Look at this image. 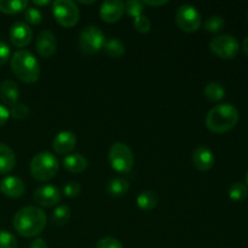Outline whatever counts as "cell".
Here are the masks:
<instances>
[{
  "mask_svg": "<svg viewBox=\"0 0 248 248\" xmlns=\"http://www.w3.org/2000/svg\"><path fill=\"white\" fill-rule=\"evenodd\" d=\"M46 227V215L41 208L27 206L17 211L14 217V228L21 236L35 237L44 232Z\"/></svg>",
  "mask_w": 248,
  "mask_h": 248,
  "instance_id": "obj_1",
  "label": "cell"
},
{
  "mask_svg": "<svg viewBox=\"0 0 248 248\" xmlns=\"http://www.w3.org/2000/svg\"><path fill=\"white\" fill-rule=\"evenodd\" d=\"M239 110L230 103L213 107L206 116V126L211 132L224 133L232 130L239 123Z\"/></svg>",
  "mask_w": 248,
  "mask_h": 248,
  "instance_id": "obj_2",
  "label": "cell"
},
{
  "mask_svg": "<svg viewBox=\"0 0 248 248\" xmlns=\"http://www.w3.org/2000/svg\"><path fill=\"white\" fill-rule=\"evenodd\" d=\"M10 65L14 74L21 81L33 84L40 77V64L35 56L28 50H18L12 55Z\"/></svg>",
  "mask_w": 248,
  "mask_h": 248,
  "instance_id": "obj_3",
  "label": "cell"
},
{
  "mask_svg": "<svg viewBox=\"0 0 248 248\" xmlns=\"http://www.w3.org/2000/svg\"><path fill=\"white\" fill-rule=\"evenodd\" d=\"M60 169L57 157L50 152H41L31 160L29 171L31 177L39 182H46L53 178Z\"/></svg>",
  "mask_w": 248,
  "mask_h": 248,
  "instance_id": "obj_4",
  "label": "cell"
},
{
  "mask_svg": "<svg viewBox=\"0 0 248 248\" xmlns=\"http://www.w3.org/2000/svg\"><path fill=\"white\" fill-rule=\"evenodd\" d=\"M109 164L111 169L119 173H128L135 165V156L131 148L126 143L116 142L108 153Z\"/></svg>",
  "mask_w": 248,
  "mask_h": 248,
  "instance_id": "obj_5",
  "label": "cell"
},
{
  "mask_svg": "<svg viewBox=\"0 0 248 248\" xmlns=\"http://www.w3.org/2000/svg\"><path fill=\"white\" fill-rule=\"evenodd\" d=\"M52 14L56 21L65 28H72L79 21V7L70 0H56L51 2Z\"/></svg>",
  "mask_w": 248,
  "mask_h": 248,
  "instance_id": "obj_6",
  "label": "cell"
},
{
  "mask_svg": "<svg viewBox=\"0 0 248 248\" xmlns=\"http://www.w3.org/2000/svg\"><path fill=\"white\" fill-rule=\"evenodd\" d=\"M106 38L98 27L87 26L79 35V47L85 55H94L103 48Z\"/></svg>",
  "mask_w": 248,
  "mask_h": 248,
  "instance_id": "obj_7",
  "label": "cell"
},
{
  "mask_svg": "<svg viewBox=\"0 0 248 248\" xmlns=\"http://www.w3.org/2000/svg\"><path fill=\"white\" fill-rule=\"evenodd\" d=\"M208 47L211 52L217 57L223 60H232L239 53L240 44L235 36L222 34L213 38L208 44Z\"/></svg>",
  "mask_w": 248,
  "mask_h": 248,
  "instance_id": "obj_8",
  "label": "cell"
},
{
  "mask_svg": "<svg viewBox=\"0 0 248 248\" xmlns=\"http://www.w3.org/2000/svg\"><path fill=\"white\" fill-rule=\"evenodd\" d=\"M176 22L183 31L194 33L201 26V15L195 6L190 4H184L177 9Z\"/></svg>",
  "mask_w": 248,
  "mask_h": 248,
  "instance_id": "obj_9",
  "label": "cell"
},
{
  "mask_svg": "<svg viewBox=\"0 0 248 248\" xmlns=\"http://www.w3.org/2000/svg\"><path fill=\"white\" fill-rule=\"evenodd\" d=\"M33 199L39 206L51 207L60 202L62 199V194H61L60 189L56 188L55 186L46 184V186H40L39 188H36V190L34 191Z\"/></svg>",
  "mask_w": 248,
  "mask_h": 248,
  "instance_id": "obj_10",
  "label": "cell"
},
{
  "mask_svg": "<svg viewBox=\"0 0 248 248\" xmlns=\"http://www.w3.org/2000/svg\"><path fill=\"white\" fill-rule=\"evenodd\" d=\"M10 40L17 47H24V46L29 45L33 39V31H31V26L27 24L26 22H15L10 28Z\"/></svg>",
  "mask_w": 248,
  "mask_h": 248,
  "instance_id": "obj_11",
  "label": "cell"
},
{
  "mask_svg": "<svg viewBox=\"0 0 248 248\" xmlns=\"http://www.w3.org/2000/svg\"><path fill=\"white\" fill-rule=\"evenodd\" d=\"M125 12V2L120 0H106L101 4L99 16L107 23H115Z\"/></svg>",
  "mask_w": 248,
  "mask_h": 248,
  "instance_id": "obj_12",
  "label": "cell"
},
{
  "mask_svg": "<svg viewBox=\"0 0 248 248\" xmlns=\"http://www.w3.org/2000/svg\"><path fill=\"white\" fill-rule=\"evenodd\" d=\"M36 52L41 57L48 58L55 55L56 48H57V40L52 31H43L38 34L35 41Z\"/></svg>",
  "mask_w": 248,
  "mask_h": 248,
  "instance_id": "obj_13",
  "label": "cell"
},
{
  "mask_svg": "<svg viewBox=\"0 0 248 248\" xmlns=\"http://www.w3.org/2000/svg\"><path fill=\"white\" fill-rule=\"evenodd\" d=\"M77 145V135L72 131H62L57 133L53 138L52 147L55 152L60 155H69L72 154L73 150L75 149Z\"/></svg>",
  "mask_w": 248,
  "mask_h": 248,
  "instance_id": "obj_14",
  "label": "cell"
},
{
  "mask_svg": "<svg viewBox=\"0 0 248 248\" xmlns=\"http://www.w3.org/2000/svg\"><path fill=\"white\" fill-rule=\"evenodd\" d=\"M191 161L199 171L206 172L215 165V154L207 147H198L191 155Z\"/></svg>",
  "mask_w": 248,
  "mask_h": 248,
  "instance_id": "obj_15",
  "label": "cell"
},
{
  "mask_svg": "<svg viewBox=\"0 0 248 248\" xmlns=\"http://www.w3.org/2000/svg\"><path fill=\"white\" fill-rule=\"evenodd\" d=\"M0 190L9 198H21L26 191V186L21 178L15 176H7L0 182Z\"/></svg>",
  "mask_w": 248,
  "mask_h": 248,
  "instance_id": "obj_16",
  "label": "cell"
},
{
  "mask_svg": "<svg viewBox=\"0 0 248 248\" xmlns=\"http://www.w3.org/2000/svg\"><path fill=\"white\" fill-rule=\"evenodd\" d=\"M19 97L18 85L14 80H4L0 84V99L7 106L12 107L17 103Z\"/></svg>",
  "mask_w": 248,
  "mask_h": 248,
  "instance_id": "obj_17",
  "label": "cell"
},
{
  "mask_svg": "<svg viewBox=\"0 0 248 248\" xmlns=\"http://www.w3.org/2000/svg\"><path fill=\"white\" fill-rule=\"evenodd\" d=\"M87 159L79 153H72L63 159V167L72 173H81L87 169Z\"/></svg>",
  "mask_w": 248,
  "mask_h": 248,
  "instance_id": "obj_18",
  "label": "cell"
},
{
  "mask_svg": "<svg viewBox=\"0 0 248 248\" xmlns=\"http://www.w3.org/2000/svg\"><path fill=\"white\" fill-rule=\"evenodd\" d=\"M16 166V156L9 145L0 142V174H7Z\"/></svg>",
  "mask_w": 248,
  "mask_h": 248,
  "instance_id": "obj_19",
  "label": "cell"
},
{
  "mask_svg": "<svg viewBox=\"0 0 248 248\" xmlns=\"http://www.w3.org/2000/svg\"><path fill=\"white\" fill-rule=\"evenodd\" d=\"M128 190H130L128 181H126L125 178H120V177L110 179L107 184V191H108L109 195L116 196V198L124 196L125 194H127Z\"/></svg>",
  "mask_w": 248,
  "mask_h": 248,
  "instance_id": "obj_20",
  "label": "cell"
},
{
  "mask_svg": "<svg viewBox=\"0 0 248 248\" xmlns=\"http://www.w3.org/2000/svg\"><path fill=\"white\" fill-rule=\"evenodd\" d=\"M137 206L143 211H149L156 207L157 202H159V198H157L156 193L153 190H145L142 191L140 195L137 196Z\"/></svg>",
  "mask_w": 248,
  "mask_h": 248,
  "instance_id": "obj_21",
  "label": "cell"
},
{
  "mask_svg": "<svg viewBox=\"0 0 248 248\" xmlns=\"http://www.w3.org/2000/svg\"><path fill=\"white\" fill-rule=\"evenodd\" d=\"M103 48L107 56L111 58H120L121 56L125 55V45L123 41L116 38H110L106 40Z\"/></svg>",
  "mask_w": 248,
  "mask_h": 248,
  "instance_id": "obj_22",
  "label": "cell"
},
{
  "mask_svg": "<svg viewBox=\"0 0 248 248\" xmlns=\"http://www.w3.org/2000/svg\"><path fill=\"white\" fill-rule=\"evenodd\" d=\"M28 7L27 0H0V11L7 15H15Z\"/></svg>",
  "mask_w": 248,
  "mask_h": 248,
  "instance_id": "obj_23",
  "label": "cell"
},
{
  "mask_svg": "<svg viewBox=\"0 0 248 248\" xmlns=\"http://www.w3.org/2000/svg\"><path fill=\"white\" fill-rule=\"evenodd\" d=\"M205 97L211 102H218L225 97V89L219 82H208L203 89Z\"/></svg>",
  "mask_w": 248,
  "mask_h": 248,
  "instance_id": "obj_24",
  "label": "cell"
},
{
  "mask_svg": "<svg viewBox=\"0 0 248 248\" xmlns=\"http://www.w3.org/2000/svg\"><path fill=\"white\" fill-rule=\"evenodd\" d=\"M70 213V208L67 205L57 206L52 213V222L56 225H65L69 222Z\"/></svg>",
  "mask_w": 248,
  "mask_h": 248,
  "instance_id": "obj_25",
  "label": "cell"
},
{
  "mask_svg": "<svg viewBox=\"0 0 248 248\" xmlns=\"http://www.w3.org/2000/svg\"><path fill=\"white\" fill-rule=\"evenodd\" d=\"M248 188L245 183H234L229 189V198L234 201H242L247 198Z\"/></svg>",
  "mask_w": 248,
  "mask_h": 248,
  "instance_id": "obj_26",
  "label": "cell"
},
{
  "mask_svg": "<svg viewBox=\"0 0 248 248\" xmlns=\"http://www.w3.org/2000/svg\"><path fill=\"white\" fill-rule=\"evenodd\" d=\"M225 26V21L222 16H211L206 19L205 22V29L208 33H218V31H222Z\"/></svg>",
  "mask_w": 248,
  "mask_h": 248,
  "instance_id": "obj_27",
  "label": "cell"
},
{
  "mask_svg": "<svg viewBox=\"0 0 248 248\" xmlns=\"http://www.w3.org/2000/svg\"><path fill=\"white\" fill-rule=\"evenodd\" d=\"M143 10H144V5H143L142 1L128 0V1L125 2V11L127 12V15L135 17V18L143 15Z\"/></svg>",
  "mask_w": 248,
  "mask_h": 248,
  "instance_id": "obj_28",
  "label": "cell"
},
{
  "mask_svg": "<svg viewBox=\"0 0 248 248\" xmlns=\"http://www.w3.org/2000/svg\"><path fill=\"white\" fill-rule=\"evenodd\" d=\"M10 116H12L14 119L17 120H22V119H26L29 115V108L28 106L23 103H16L12 107H10L9 109Z\"/></svg>",
  "mask_w": 248,
  "mask_h": 248,
  "instance_id": "obj_29",
  "label": "cell"
},
{
  "mask_svg": "<svg viewBox=\"0 0 248 248\" xmlns=\"http://www.w3.org/2000/svg\"><path fill=\"white\" fill-rule=\"evenodd\" d=\"M0 248H17V239L6 230H0Z\"/></svg>",
  "mask_w": 248,
  "mask_h": 248,
  "instance_id": "obj_30",
  "label": "cell"
},
{
  "mask_svg": "<svg viewBox=\"0 0 248 248\" xmlns=\"http://www.w3.org/2000/svg\"><path fill=\"white\" fill-rule=\"evenodd\" d=\"M24 18L31 24H40L43 21V14L38 7H27L24 12Z\"/></svg>",
  "mask_w": 248,
  "mask_h": 248,
  "instance_id": "obj_31",
  "label": "cell"
},
{
  "mask_svg": "<svg viewBox=\"0 0 248 248\" xmlns=\"http://www.w3.org/2000/svg\"><path fill=\"white\" fill-rule=\"evenodd\" d=\"M133 27H135V29L138 33L145 34L150 31L152 23H150V19L148 18L147 16L140 15V16L136 17V18L133 19Z\"/></svg>",
  "mask_w": 248,
  "mask_h": 248,
  "instance_id": "obj_32",
  "label": "cell"
},
{
  "mask_svg": "<svg viewBox=\"0 0 248 248\" xmlns=\"http://www.w3.org/2000/svg\"><path fill=\"white\" fill-rule=\"evenodd\" d=\"M96 248H124V246L118 239L108 236L99 240V241L97 242Z\"/></svg>",
  "mask_w": 248,
  "mask_h": 248,
  "instance_id": "obj_33",
  "label": "cell"
},
{
  "mask_svg": "<svg viewBox=\"0 0 248 248\" xmlns=\"http://www.w3.org/2000/svg\"><path fill=\"white\" fill-rule=\"evenodd\" d=\"M80 191H81V186L78 182H69L63 188V194L67 198H75V196L79 195Z\"/></svg>",
  "mask_w": 248,
  "mask_h": 248,
  "instance_id": "obj_34",
  "label": "cell"
},
{
  "mask_svg": "<svg viewBox=\"0 0 248 248\" xmlns=\"http://www.w3.org/2000/svg\"><path fill=\"white\" fill-rule=\"evenodd\" d=\"M10 53H11L10 46L4 41H0V67L7 62V60L10 58Z\"/></svg>",
  "mask_w": 248,
  "mask_h": 248,
  "instance_id": "obj_35",
  "label": "cell"
},
{
  "mask_svg": "<svg viewBox=\"0 0 248 248\" xmlns=\"http://www.w3.org/2000/svg\"><path fill=\"white\" fill-rule=\"evenodd\" d=\"M10 119V111L5 106L0 104V126L5 125Z\"/></svg>",
  "mask_w": 248,
  "mask_h": 248,
  "instance_id": "obj_36",
  "label": "cell"
},
{
  "mask_svg": "<svg viewBox=\"0 0 248 248\" xmlns=\"http://www.w3.org/2000/svg\"><path fill=\"white\" fill-rule=\"evenodd\" d=\"M29 248H47V244H46L45 240L41 239V237H36L35 240L31 241Z\"/></svg>",
  "mask_w": 248,
  "mask_h": 248,
  "instance_id": "obj_37",
  "label": "cell"
},
{
  "mask_svg": "<svg viewBox=\"0 0 248 248\" xmlns=\"http://www.w3.org/2000/svg\"><path fill=\"white\" fill-rule=\"evenodd\" d=\"M143 5H148V6H162V5H166L167 0H160V1H150V0H144L142 1Z\"/></svg>",
  "mask_w": 248,
  "mask_h": 248,
  "instance_id": "obj_38",
  "label": "cell"
},
{
  "mask_svg": "<svg viewBox=\"0 0 248 248\" xmlns=\"http://www.w3.org/2000/svg\"><path fill=\"white\" fill-rule=\"evenodd\" d=\"M33 4L36 5V6H46V5L51 4L48 0H44V1H39V0H33Z\"/></svg>",
  "mask_w": 248,
  "mask_h": 248,
  "instance_id": "obj_39",
  "label": "cell"
},
{
  "mask_svg": "<svg viewBox=\"0 0 248 248\" xmlns=\"http://www.w3.org/2000/svg\"><path fill=\"white\" fill-rule=\"evenodd\" d=\"M242 50H244L245 55L248 57V36L246 39L244 40V43H242Z\"/></svg>",
  "mask_w": 248,
  "mask_h": 248,
  "instance_id": "obj_40",
  "label": "cell"
},
{
  "mask_svg": "<svg viewBox=\"0 0 248 248\" xmlns=\"http://www.w3.org/2000/svg\"><path fill=\"white\" fill-rule=\"evenodd\" d=\"M80 4H93V0H91V1H84V0H80Z\"/></svg>",
  "mask_w": 248,
  "mask_h": 248,
  "instance_id": "obj_41",
  "label": "cell"
},
{
  "mask_svg": "<svg viewBox=\"0 0 248 248\" xmlns=\"http://www.w3.org/2000/svg\"><path fill=\"white\" fill-rule=\"evenodd\" d=\"M246 186L248 188V171H247V173H246Z\"/></svg>",
  "mask_w": 248,
  "mask_h": 248,
  "instance_id": "obj_42",
  "label": "cell"
}]
</instances>
